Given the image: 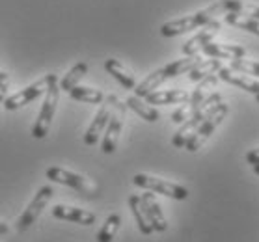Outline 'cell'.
Masks as SVG:
<instances>
[{
	"label": "cell",
	"instance_id": "obj_1",
	"mask_svg": "<svg viewBox=\"0 0 259 242\" xmlns=\"http://www.w3.org/2000/svg\"><path fill=\"white\" fill-rule=\"evenodd\" d=\"M230 12L228 8V0H217L214 4H211L209 8L201 10V12H196L192 15H187V17L176 19V21H170V23H164L160 26V34L164 37H176L181 36L185 32H190V30L201 28L209 24L211 21L218 17V15H224V13Z\"/></svg>",
	"mask_w": 259,
	"mask_h": 242
},
{
	"label": "cell",
	"instance_id": "obj_2",
	"mask_svg": "<svg viewBox=\"0 0 259 242\" xmlns=\"http://www.w3.org/2000/svg\"><path fill=\"white\" fill-rule=\"evenodd\" d=\"M218 103H222V95H220V93L207 95L205 99L201 101V105L198 107V110H196V112L181 125V129L174 134V138H171V146H174V148H179V149L185 148V143L189 142V138L194 134L196 129L200 127L201 121L207 118V114L211 112L212 107H217Z\"/></svg>",
	"mask_w": 259,
	"mask_h": 242
},
{
	"label": "cell",
	"instance_id": "obj_3",
	"mask_svg": "<svg viewBox=\"0 0 259 242\" xmlns=\"http://www.w3.org/2000/svg\"><path fill=\"white\" fill-rule=\"evenodd\" d=\"M230 112V107L226 103H218L217 107H212V110L207 114V118L200 123V127L196 129V132L189 138V142L185 143V149L190 153H196L198 149H201V146L209 140V136L218 129V125L222 123Z\"/></svg>",
	"mask_w": 259,
	"mask_h": 242
},
{
	"label": "cell",
	"instance_id": "obj_4",
	"mask_svg": "<svg viewBox=\"0 0 259 242\" xmlns=\"http://www.w3.org/2000/svg\"><path fill=\"white\" fill-rule=\"evenodd\" d=\"M58 97H60L58 77L54 75L53 80L49 82L47 91H45V101H43L41 112H39L37 121H35L34 129H32V136H34L35 140H43V138L49 134V129H51V123H53L54 112H56V105H58Z\"/></svg>",
	"mask_w": 259,
	"mask_h": 242
},
{
	"label": "cell",
	"instance_id": "obj_5",
	"mask_svg": "<svg viewBox=\"0 0 259 242\" xmlns=\"http://www.w3.org/2000/svg\"><path fill=\"white\" fill-rule=\"evenodd\" d=\"M133 183L140 188H146L149 192H155V194H162L166 198H171V200H187L189 198V190L181 186V184L170 183V181H164V179L153 177V175H146V173H136L133 177Z\"/></svg>",
	"mask_w": 259,
	"mask_h": 242
},
{
	"label": "cell",
	"instance_id": "obj_6",
	"mask_svg": "<svg viewBox=\"0 0 259 242\" xmlns=\"http://www.w3.org/2000/svg\"><path fill=\"white\" fill-rule=\"evenodd\" d=\"M125 112H127V105L119 103L118 97H116V101H114V112L110 114V119H108V123H106L103 143H101L103 153L112 155L114 151H116V148H118L119 134H121V129H123Z\"/></svg>",
	"mask_w": 259,
	"mask_h": 242
},
{
	"label": "cell",
	"instance_id": "obj_7",
	"mask_svg": "<svg viewBox=\"0 0 259 242\" xmlns=\"http://www.w3.org/2000/svg\"><path fill=\"white\" fill-rule=\"evenodd\" d=\"M47 179L54 181V183L65 184V186H71V188L78 190L80 194H84L86 198H94L97 196V186H95L90 179H84L82 175L78 173H73V171H67L64 168H58V166H53L47 170Z\"/></svg>",
	"mask_w": 259,
	"mask_h": 242
},
{
	"label": "cell",
	"instance_id": "obj_8",
	"mask_svg": "<svg viewBox=\"0 0 259 242\" xmlns=\"http://www.w3.org/2000/svg\"><path fill=\"white\" fill-rule=\"evenodd\" d=\"M53 77H54V73H51V75H47V77L41 78V80L30 84V86H26L24 89H21V91H17V93H13L12 97H8V99L4 101L6 110L13 112V110H19V108H23L24 105H28V103L35 101L39 95H43L45 91H47L49 82L53 80Z\"/></svg>",
	"mask_w": 259,
	"mask_h": 242
},
{
	"label": "cell",
	"instance_id": "obj_9",
	"mask_svg": "<svg viewBox=\"0 0 259 242\" xmlns=\"http://www.w3.org/2000/svg\"><path fill=\"white\" fill-rule=\"evenodd\" d=\"M53 194H54L53 186H41V188L37 190V194L34 196V200L30 201L28 207L24 209V213L21 214V218L17 220V231H26L35 220L39 218V214L43 213L45 205L51 201Z\"/></svg>",
	"mask_w": 259,
	"mask_h": 242
},
{
	"label": "cell",
	"instance_id": "obj_10",
	"mask_svg": "<svg viewBox=\"0 0 259 242\" xmlns=\"http://www.w3.org/2000/svg\"><path fill=\"white\" fill-rule=\"evenodd\" d=\"M114 101H116V95L105 97V105L99 108V112L95 114L94 121L90 123L88 130H86V134H84V143H86V146H95V143L99 142L101 134L105 132L106 123H108V119H110V114H112Z\"/></svg>",
	"mask_w": 259,
	"mask_h": 242
},
{
	"label": "cell",
	"instance_id": "obj_11",
	"mask_svg": "<svg viewBox=\"0 0 259 242\" xmlns=\"http://www.w3.org/2000/svg\"><path fill=\"white\" fill-rule=\"evenodd\" d=\"M220 21H211L209 24H205L203 26V30H200L198 34H196L194 37H190L189 41L183 45V54L185 56H192V54H200L201 47L203 45H207L209 41H212V37L218 34V30H220Z\"/></svg>",
	"mask_w": 259,
	"mask_h": 242
},
{
	"label": "cell",
	"instance_id": "obj_12",
	"mask_svg": "<svg viewBox=\"0 0 259 242\" xmlns=\"http://www.w3.org/2000/svg\"><path fill=\"white\" fill-rule=\"evenodd\" d=\"M217 77L220 78V80H224V82L233 84L237 88L244 89L248 93L257 95V91H259V80H255L253 77H248L244 73L235 71V69H231V67H220Z\"/></svg>",
	"mask_w": 259,
	"mask_h": 242
},
{
	"label": "cell",
	"instance_id": "obj_13",
	"mask_svg": "<svg viewBox=\"0 0 259 242\" xmlns=\"http://www.w3.org/2000/svg\"><path fill=\"white\" fill-rule=\"evenodd\" d=\"M147 105L159 107V105H185L189 103L190 93L185 89H155L144 97Z\"/></svg>",
	"mask_w": 259,
	"mask_h": 242
},
{
	"label": "cell",
	"instance_id": "obj_14",
	"mask_svg": "<svg viewBox=\"0 0 259 242\" xmlns=\"http://www.w3.org/2000/svg\"><path fill=\"white\" fill-rule=\"evenodd\" d=\"M142 205H144V211H146L147 218H149V224L153 227V231H159V233H164L168 229V222H166L164 214L160 211L159 201L155 200V196L147 190L146 194L140 196Z\"/></svg>",
	"mask_w": 259,
	"mask_h": 242
},
{
	"label": "cell",
	"instance_id": "obj_15",
	"mask_svg": "<svg viewBox=\"0 0 259 242\" xmlns=\"http://www.w3.org/2000/svg\"><path fill=\"white\" fill-rule=\"evenodd\" d=\"M201 53L205 54V56H209V58L237 60V58H244L246 49L241 47V45H226V43L209 41L207 45H203V47H201Z\"/></svg>",
	"mask_w": 259,
	"mask_h": 242
},
{
	"label": "cell",
	"instance_id": "obj_16",
	"mask_svg": "<svg viewBox=\"0 0 259 242\" xmlns=\"http://www.w3.org/2000/svg\"><path fill=\"white\" fill-rule=\"evenodd\" d=\"M53 216L58 220H67V222H75L80 225H92L95 224V214L82 209H75V207L67 205H56L53 207Z\"/></svg>",
	"mask_w": 259,
	"mask_h": 242
},
{
	"label": "cell",
	"instance_id": "obj_17",
	"mask_svg": "<svg viewBox=\"0 0 259 242\" xmlns=\"http://www.w3.org/2000/svg\"><path fill=\"white\" fill-rule=\"evenodd\" d=\"M200 60H201L200 54H192V56H185V58H181V60H176V62H171V64L160 67L162 77H164L166 80H170V78L179 77L183 73H189Z\"/></svg>",
	"mask_w": 259,
	"mask_h": 242
},
{
	"label": "cell",
	"instance_id": "obj_18",
	"mask_svg": "<svg viewBox=\"0 0 259 242\" xmlns=\"http://www.w3.org/2000/svg\"><path fill=\"white\" fill-rule=\"evenodd\" d=\"M105 69L108 75H112L116 80H118L125 89H135L136 88V80H135V75H131L127 69H125L123 65L119 64L118 60L114 58H108L105 62Z\"/></svg>",
	"mask_w": 259,
	"mask_h": 242
},
{
	"label": "cell",
	"instance_id": "obj_19",
	"mask_svg": "<svg viewBox=\"0 0 259 242\" xmlns=\"http://www.w3.org/2000/svg\"><path fill=\"white\" fill-rule=\"evenodd\" d=\"M125 105H127V108H131L135 114H138L142 119L149 121V123H155V121L160 118L159 110H157L155 107H151V105H147L146 101H142V97L131 95L129 99L125 101Z\"/></svg>",
	"mask_w": 259,
	"mask_h": 242
},
{
	"label": "cell",
	"instance_id": "obj_20",
	"mask_svg": "<svg viewBox=\"0 0 259 242\" xmlns=\"http://www.w3.org/2000/svg\"><path fill=\"white\" fill-rule=\"evenodd\" d=\"M129 207H131V213L135 216L136 224H138V229H140L142 235H151L153 233V227L149 224V218H147L146 211H144V205H142L140 196H131L129 198Z\"/></svg>",
	"mask_w": 259,
	"mask_h": 242
},
{
	"label": "cell",
	"instance_id": "obj_21",
	"mask_svg": "<svg viewBox=\"0 0 259 242\" xmlns=\"http://www.w3.org/2000/svg\"><path fill=\"white\" fill-rule=\"evenodd\" d=\"M222 67V64H220V60L217 58H209V60H200L198 64L192 67L189 71V78L192 80V82H200L201 78L209 77V75H214V73H218V69Z\"/></svg>",
	"mask_w": 259,
	"mask_h": 242
},
{
	"label": "cell",
	"instance_id": "obj_22",
	"mask_svg": "<svg viewBox=\"0 0 259 242\" xmlns=\"http://www.w3.org/2000/svg\"><path fill=\"white\" fill-rule=\"evenodd\" d=\"M86 73H88V64H86V62H78V64H75L69 71H67V75H64L62 82L58 84L60 89H64V91L69 93L75 86H78V82L82 80V77L86 75Z\"/></svg>",
	"mask_w": 259,
	"mask_h": 242
},
{
	"label": "cell",
	"instance_id": "obj_23",
	"mask_svg": "<svg viewBox=\"0 0 259 242\" xmlns=\"http://www.w3.org/2000/svg\"><path fill=\"white\" fill-rule=\"evenodd\" d=\"M224 21L231 26H237V28H242L259 36V19L242 15V13H224Z\"/></svg>",
	"mask_w": 259,
	"mask_h": 242
},
{
	"label": "cell",
	"instance_id": "obj_24",
	"mask_svg": "<svg viewBox=\"0 0 259 242\" xmlns=\"http://www.w3.org/2000/svg\"><path fill=\"white\" fill-rule=\"evenodd\" d=\"M69 97L80 103H88V105H101L105 101V93L101 89L84 88V86H75L69 91Z\"/></svg>",
	"mask_w": 259,
	"mask_h": 242
},
{
	"label": "cell",
	"instance_id": "obj_25",
	"mask_svg": "<svg viewBox=\"0 0 259 242\" xmlns=\"http://www.w3.org/2000/svg\"><path fill=\"white\" fill-rule=\"evenodd\" d=\"M162 82H166V78L162 77V71H160V69H157V71H153L149 77L144 78L140 84H136L135 95H136V97H142V99H144L146 95H149L151 91H155V89L159 88Z\"/></svg>",
	"mask_w": 259,
	"mask_h": 242
},
{
	"label": "cell",
	"instance_id": "obj_26",
	"mask_svg": "<svg viewBox=\"0 0 259 242\" xmlns=\"http://www.w3.org/2000/svg\"><path fill=\"white\" fill-rule=\"evenodd\" d=\"M119 225H121V216L119 214H110L105 220V224L101 227V231L97 233V242H112L116 233H118Z\"/></svg>",
	"mask_w": 259,
	"mask_h": 242
},
{
	"label": "cell",
	"instance_id": "obj_27",
	"mask_svg": "<svg viewBox=\"0 0 259 242\" xmlns=\"http://www.w3.org/2000/svg\"><path fill=\"white\" fill-rule=\"evenodd\" d=\"M228 13H242V15H250L253 19H259V6L257 4H250L244 0H228Z\"/></svg>",
	"mask_w": 259,
	"mask_h": 242
},
{
	"label": "cell",
	"instance_id": "obj_28",
	"mask_svg": "<svg viewBox=\"0 0 259 242\" xmlns=\"http://www.w3.org/2000/svg\"><path fill=\"white\" fill-rule=\"evenodd\" d=\"M230 67L239 73H244L248 77H259V62H253V60H244V58L231 60Z\"/></svg>",
	"mask_w": 259,
	"mask_h": 242
},
{
	"label": "cell",
	"instance_id": "obj_29",
	"mask_svg": "<svg viewBox=\"0 0 259 242\" xmlns=\"http://www.w3.org/2000/svg\"><path fill=\"white\" fill-rule=\"evenodd\" d=\"M8 84H10V77H8L4 71H0V103L2 101H6V89H8Z\"/></svg>",
	"mask_w": 259,
	"mask_h": 242
},
{
	"label": "cell",
	"instance_id": "obj_30",
	"mask_svg": "<svg viewBox=\"0 0 259 242\" xmlns=\"http://www.w3.org/2000/svg\"><path fill=\"white\" fill-rule=\"evenodd\" d=\"M246 162L248 164H259V148L257 149H252V151H248L246 153Z\"/></svg>",
	"mask_w": 259,
	"mask_h": 242
},
{
	"label": "cell",
	"instance_id": "obj_31",
	"mask_svg": "<svg viewBox=\"0 0 259 242\" xmlns=\"http://www.w3.org/2000/svg\"><path fill=\"white\" fill-rule=\"evenodd\" d=\"M8 231H10L8 224H4V222H0V235H4V233H8Z\"/></svg>",
	"mask_w": 259,
	"mask_h": 242
},
{
	"label": "cell",
	"instance_id": "obj_32",
	"mask_svg": "<svg viewBox=\"0 0 259 242\" xmlns=\"http://www.w3.org/2000/svg\"><path fill=\"white\" fill-rule=\"evenodd\" d=\"M252 168H253V173H255V175H259V164L252 166Z\"/></svg>",
	"mask_w": 259,
	"mask_h": 242
},
{
	"label": "cell",
	"instance_id": "obj_33",
	"mask_svg": "<svg viewBox=\"0 0 259 242\" xmlns=\"http://www.w3.org/2000/svg\"><path fill=\"white\" fill-rule=\"evenodd\" d=\"M255 99H257V103H259V91H257V95H255Z\"/></svg>",
	"mask_w": 259,
	"mask_h": 242
}]
</instances>
